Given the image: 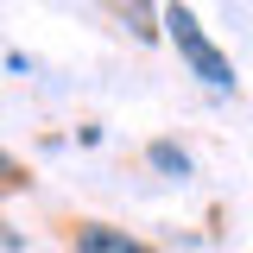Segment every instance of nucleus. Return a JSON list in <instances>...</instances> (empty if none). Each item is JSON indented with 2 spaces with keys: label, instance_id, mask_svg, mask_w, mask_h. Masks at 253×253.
<instances>
[{
  "label": "nucleus",
  "instance_id": "f257e3e1",
  "mask_svg": "<svg viewBox=\"0 0 253 253\" xmlns=\"http://www.w3.org/2000/svg\"><path fill=\"white\" fill-rule=\"evenodd\" d=\"M158 26H165V38H171V44H177V57L190 63V76H203L209 89H234V63H228L215 44H209V32L196 26V13H190L184 0H171Z\"/></svg>",
  "mask_w": 253,
  "mask_h": 253
},
{
  "label": "nucleus",
  "instance_id": "f03ea898",
  "mask_svg": "<svg viewBox=\"0 0 253 253\" xmlns=\"http://www.w3.org/2000/svg\"><path fill=\"white\" fill-rule=\"evenodd\" d=\"M76 253H152V247L133 241L126 228H83L76 234Z\"/></svg>",
  "mask_w": 253,
  "mask_h": 253
},
{
  "label": "nucleus",
  "instance_id": "7ed1b4c3",
  "mask_svg": "<svg viewBox=\"0 0 253 253\" xmlns=\"http://www.w3.org/2000/svg\"><path fill=\"white\" fill-rule=\"evenodd\" d=\"M146 158H152L165 177H190V152H184V146H171V139H152V146H146Z\"/></svg>",
  "mask_w": 253,
  "mask_h": 253
},
{
  "label": "nucleus",
  "instance_id": "20e7f679",
  "mask_svg": "<svg viewBox=\"0 0 253 253\" xmlns=\"http://www.w3.org/2000/svg\"><path fill=\"white\" fill-rule=\"evenodd\" d=\"M114 6H126V19H133V32H139V38H158V26H152V0H114Z\"/></svg>",
  "mask_w": 253,
  "mask_h": 253
},
{
  "label": "nucleus",
  "instance_id": "39448f33",
  "mask_svg": "<svg viewBox=\"0 0 253 253\" xmlns=\"http://www.w3.org/2000/svg\"><path fill=\"white\" fill-rule=\"evenodd\" d=\"M26 184V171H19V158L13 152H0V190H19Z\"/></svg>",
  "mask_w": 253,
  "mask_h": 253
}]
</instances>
